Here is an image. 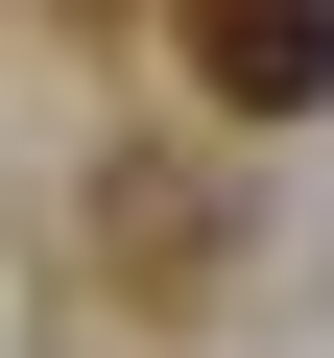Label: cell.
<instances>
[{"label": "cell", "instance_id": "6da1fadb", "mask_svg": "<svg viewBox=\"0 0 334 358\" xmlns=\"http://www.w3.org/2000/svg\"><path fill=\"white\" fill-rule=\"evenodd\" d=\"M167 24H191V96L215 120H310L334 96V0H167Z\"/></svg>", "mask_w": 334, "mask_h": 358}, {"label": "cell", "instance_id": "7a4b0ae2", "mask_svg": "<svg viewBox=\"0 0 334 358\" xmlns=\"http://www.w3.org/2000/svg\"><path fill=\"white\" fill-rule=\"evenodd\" d=\"M96 263H119V310H191L215 287V192L191 167H96Z\"/></svg>", "mask_w": 334, "mask_h": 358}]
</instances>
